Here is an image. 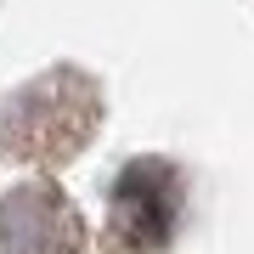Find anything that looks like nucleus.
<instances>
[{"instance_id":"nucleus-2","label":"nucleus","mask_w":254,"mask_h":254,"mask_svg":"<svg viewBox=\"0 0 254 254\" xmlns=\"http://www.w3.org/2000/svg\"><path fill=\"white\" fill-rule=\"evenodd\" d=\"M175 209H181V181H175L170 164H130L119 175L113 192V226L125 243L136 249H158L175 226Z\"/></svg>"},{"instance_id":"nucleus-1","label":"nucleus","mask_w":254,"mask_h":254,"mask_svg":"<svg viewBox=\"0 0 254 254\" xmlns=\"http://www.w3.org/2000/svg\"><path fill=\"white\" fill-rule=\"evenodd\" d=\"M0 254H79V215L57 187H17L0 198Z\"/></svg>"}]
</instances>
